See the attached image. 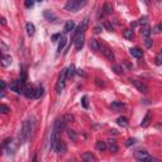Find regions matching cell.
I'll use <instances>...</instances> for the list:
<instances>
[{
  "mask_svg": "<svg viewBox=\"0 0 162 162\" xmlns=\"http://www.w3.org/2000/svg\"><path fill=\"white\" fill-rule=\"evenodd\" d=\"M32 133H33V122L31 120H25L23 123V128L19 133V139L20 142H27L32 138Z\"/></svg>",
  "mask_w": 162,
  "mask_h": 162,
  "instance_id": "1",
  "label": "cell"
},
{
  "mask_svg": "<svg viewBox=\"0 0 162 162\" xmlns=\"http://www.w3.org/2000/svg\"><path fill=\"white\" fill-rule=\"evenodd\" d=\"M85 5H86V1H80V0H70V1L66 3L65 9L67 12L76 13V12L80 10L82 6H85Z\"/></svg>",
  "mask_w": 162,
  "mask_h": 162,
  "instance_id": "2",
  "label": "cell"
},
{
  "mask_svg": "<svg viewBox=\"0 0 162 162\" xmlns=\"http://www.w3.org/2000/svg\"><path fill=\"white\" fill-rule=\"evenodd\" d=\"M25 81H22V80H18V81H13L10 85H9V89L12 91L17 94H24V90H25Z\"/></svg>",
  "mask_w": 162,
  "mask_h": 162,
  "instance_id": "3",
  "label": "cell"
},
{
  "mask_svg": "<svg viewBox=\"0 0 162 162\" xmlns=\"http://www.w3.org/2000/svg\"><path fill=\"white\" fill-rule=\"evenodd\" d=\"M66 79H67V68L62 70L61 75H60V77H58V81H57V84H56V93L57 94H61V91L65 89Z\"/></svg>",
  "mask_w": 162,
  "mask_h": 162,
  "instance_id": "4",
  "label": "cell"
},
{
  "mask_svg": "<svg viewBox=\"0 0 162 162\" xmlns=\"http://www.w3.org/2000/svg\"><path fill=\"white\" fill-rule=\"evenodd\" d=\"M3 150L6 151L9 155L14 153V151L17 150V143H15L12 138H6V139H4V142H3Z\"/></svg>",
  "mask_w": 162,
  "mask_h": 162,
  "instance_id": "5",
  "label": "cell"
},
{
  "mask_svg": "<svg viewBox=\"0 0 162 162\" xmlns=\"http://www.w3.org/2000/svg\"><path fill=\"white\" fill-rule=\"evenodd\" d=\"M132 82L133 85H134L136 87H137V90L138 91H141L142 94H147V91H148V87H147V85L144 84V82H142V81H138V80H134V79H131L129 80Z\"/></svg>",
  "mask_w": 162,
  "mask_h": 162,
  "instance_id": "6",
  "label": "cell"
},
{
  "mask_svg": "<svg viewBox=\"0 0 162 162\" xmlns=\"http://www.w3.org/2000/svg\"><path fill=\"white\" fill-rule=\"evenodd\" d=\"M100 48H101V51H103V55L106 57L109 61H114L115 60V56H114V53H113V51L109 48V47L106 46V44H101L100 46Z\"/></svg>",
  "mask_w": 162,
  "mask_h": 162,
  "instance_id": "7",
  "label": "cell"
},
{
  "mask_svg": "<svg viewBox=\"0 0 162 162\" xmlns=\"http://www.w3.org/2000/svg\"><path fill=\"white\" fill-rule=\"evenodd\" d=\"M148 157H150V155H148V152L146 151V150H138V151L134 152V158L137 161H139V162L147 160Z\"/></svg>",
  "mask_w": 162,
  "mask_h": 162,
  "instance_id": "8",
  "label": "cell"
},
{
  "mask_svg": "<svg viewBox=\"0 0 162 162\" xmlns=\"http://www.w3.org/2000/svg\"><path fill=\"white\" fill-rule=\"evenodd\" d=\"M84 41H85V33H81V34H79L77 38L74 41V43H75V48L76 51H80L82 47H84Z\"/></svg>",
  "mask_w": 162,
  "mask_h": 162,
  "instance_id": "9",
  "label": "cell"
},
{
  "mask_svg": "<svg viewBox=\"0 0 162 162\" xmlns=\"http://www.w3.org/2000/svg\"><path fill=\"white\" fill-rule=\"evenodd\" d=\"M55 151L58 152V153H61V155H65L66 152H67V146H66L65 142L60 139V141L57 142V144H56V150Z\"/></svg>",
  "mask_w": 162,
  "mask_h": 162,
  "instance_id": "10",
  "label": "cell"
},
{
  "mask_svg": "<svg viewBox=\"0 0 162 162\" xmlns=\"http://www.w3.org/2000/svg\"><path fill=\"white\" fill-rule=\"evenodd\" d=\"M24 95L28 99H36V87L34 86H27L24 90Z\"/></svg>",
  "mask_w": 162,
  "mask_h": 162,
  "instance_id": "11",
  "label": "cell"
},
{
  "mask_svg": "<svg viewBox=\"0 0 162 162\" xmlns=\"http://www.w3.org/2000/svg\"><path fill=\"white\" fill-rule=\"evenodd\" d=\"M106 146H108V150L112 152V153H117L118 152V144H117V142L114 139H109Z\"/></svg>",
  "mask_w": 162,
  "mask_h": 162,
  "instance_id": "12",
  "label": "cell"
},
{
  "mask_svg": "<svg viewBox=\"0 0 162 162\" xmlns=\"http://www.w3.org/2000/svg\"><path fill=\"white\" fill-rule=\"evenodd\" d=\"M81 158L84 160V162H95L96 161V158H95V156L91 153V152H84Z\"/></svg>",
  "mask_w": 162,
  "mask_h": 162,
  "instance_id": "13",
  "label": "cell"
},
{
  "mask_svg": "<svg viewBox=\"0 0 162 162\" xmlns=\"http://www.w3.org/2000/svg\"><path fill=\"white\" fill-rule=\"evenodd\" d=\"M100 42L98 39H91L90 41V48L91 51H94V52H99L100 51Z\"/></svg>",
  "mask_w": 162,
  "mask_h": 162,
  "instance_id": "14",
  "label": "cell"
},
{
  "mask_svg": "<svg viewBox=\"0 0 162 162\" xmlns=\"http://www.w3.org/2000/svg\"><path fill=\"white\" fill-rule=\"evenodd\" d=\"M12 65V57L8 55H3L1 57V66L3 67H8Z\"/></svg>",
  "mask_w": 162,
  "mask_h": 162,
  "instance_id": "15",
  "label": "cell"
},
{
  "mask_svg": "<svg viewBox=\"0 0 162 162\" xmlns=\"http://www.w3.org/2000/svg\"><path fill=\"white\" fill-rule=\"evenodd\" d=\"M129 53L134 57V58H142V56H143V53H142V51L139 49V48H131L129 49Z\"/></svg>",
  "mask_w": 162,
  "mask_h": 162,
  "instance_id": "16",
  "label": "cell"
},
{
  "mask_svg": "<svg viewBox=\"0 0 162 162\" xmlns=\"http://www.w3.org/2000/svg\"><path fill=\"white\" fill-rule=\"evenodd\" d=\"M110 108H112L113 110H122V109H124V104L122 103V101H113L112 104H110Z\"/></svg>",
  "mask_w": 162,
  "mask_h": 162,
  "instance_id": "17",
  "label": "cell"
},
{
  "mask_svg": "<svg viewBox=\"0 0 162 162\" xmlns=\"http://www.w3.org/2000/svg\"><path fill=\"white\" fill-rule=\"evenodd\" d=\"M151 27H150V25H144V27H142L141 28V34H142V36H143L144 38H148V37H150L151 36Z\"/></svg>",
  "mask_w": 162,
  "mask_h": 162,
  "instance_id": "18",
  "label": "cell"
},
{
  "mask_svg": "<svg viewBox=\"0 0 162 162\" xmlns=\"http://www.w3.org/2000/svg\"><path fill=\"white\" fill-rule=\"evenodd\" d=\"M74 28H75L74 20H67V22H66V24H65V27H63V31H65L66 33H68V32L74 31Z\"/></svg>",
  "mask_w": 162,
  "mask_h": 162,
  "instance_id": "19",
  "label": "cell"
},
{
  "mask_svg": "<svg viewBox=\"0 0 162 162\" xmlns=\"http://www.w3.org/2000/svg\"><path fill=\"white\" fill-rule=\"evenodd\" d=\"M25 29H27L28 36H33V34L36 33V27H34L33 23H27V25H25Z\"/></svg>",
  "mask_w": 162,
  "mask_h": 162,
  "instance_id": "20",
  "label": "cell"
},
{
  "mask_svg": "<svg viewBox=\"0 0 162 162\" xmlns=\"http://www.w3.org/2000/svg\"><path fill=\"white\" fill-rule=\"evenodd\" d=\"M151 119H152V114H151V112H148L147 114H146V117L143 118V120L141 122V125L142 127H147L148 124H150Z\"/></svg>",
  "mask_w": 162,
  "mask_h": 162,
  "instance_id": "21",
  "label": "cell"
},
{
  "mask_svg": "<svg viewBox=\"0 0 162 162\" xmlns=\"http://www.w3.org/2000/svg\"><path fill=\"white\" fill-rule=\"evenodd\" d=\"M106 148H108V146H106L105 142H103V141H98V142H96V150H98V151H101V152H103V151H105Z\"/></svg>",
  "mask_w": 162,
  "mask_h": 162,
  "instance_id": "22",
  "label": "cell"
},
{
  "mask_svg": "<svg viewBox=\"0 0 162 162\" xmlns=\"http://www.w3.org/2000/svg\"><path fill=\"white\" fill-rule=\"evenodd\" d=\"M117 123H118L120 127H127L128 125V119H127L125 117H119V118L117 119Z\"/></svg>",
  "mask_w": 162,
  "mask_h": 162,
  "instance_id": "23",
  "label": "cell"
},
{
  "mask_svg": "<svg viewBox=\"0 0 162 162\" xmlns=\"http://www.w3.org/2000/svg\"><path fill=\"white\" fill-rule=\"evenodd\" d=\"M67 136H68V138L74 142L77 139V133H76L74 129H67Z\"/></svg>",
  "mask_w": 162,
  "mask_h": 162,
  "instance_id": "24",
  "label": "cell"
},
{
  "mask_svg": "<svg viewBox=\"0 0 162 162\" xmlns=\"http://www.w3.org/2000/svg\"><path fill=\"white\" fill-rule=\"evenodd\" d=\"M103 10H104V13H105V14H112V12H113L112 4H110V3H105V4H104V6H103Z\"/></svg>",
  "mask_w": 162,
  "mask_h": 162,
  "instance_id": "25",
  "label": "cell"
},
{
  "mask_svg": "<svg viewBox=\"0 0 162 162\" xmlns=\"http://www.w3.org/2000/svg\"><path fill=\"white\" fill-rule=\"evenodd\" d=\"M43 15H44V18H46V19H48L49 22H51V20H53V19H56V15L53 14V13L51 12V10H44Z\"/></svg>",
  "mask_w": 162,
  "mask_h": 162,
  "instance_id": "26",
  "label": "cell"
},
{
  "mask_svg": "<svg viewBox=\"0 0 162 162\" xmlns=\"http://www.w3.org/2000/svg\"><path fill=\"white\" fill-rule=\"evenodd\" d=\"M124 38L125 39H128V41H132L133 38H134V33H133V31H131V29H127V31H124Z\"/></svg>",
  "mask_w": 162,
  "mask_h": 162,
  "instance_id": "27",
  "label": "cell"
},
{
  "mask_svg": "<svg viewBox=\"0 0 162 162\" xmlns=\"http://www.w3.org/2000/svg\"><path fill=\"white\" fill-rule=\"evenodd\" d=\"M43 93H44V89L42 85H39V86L36 87V99H39L41 96H43Z\"/></svg>",
  "mask_w": 162,
  "mask_h": 162,
  "instance_id": "28",
  "label": "cell"
},
{
  "mask_svg": "<svg viewBox=\"0 0 162 162\" xmlns=\"http://www.w3.org/2000/svg\"><path fill=\"white\" fill-rule=\"evenodd\" d=\"M66 42H67V39H66V37H61L60 38V44H58V52H61V51L63 49V47L66 46Z\"/></svg>",
  "mask_w": 162,
  "mask_h": 162,
  "instance_id": "29",
  "label": "cell"
},
{
  "mask_svg": "<svg viewBox=\"0 0 162 162\" xmlns=\"http://www.w3.org/2000/svg\"><path fill=\"white\" fill-rule=\"evenodd\" d=\"M76 74V70H75V66L74 65H70L68 68H67V77H72Z\"/></svg>",
  "mask_w": 162,
  "mask_h": 162,
  "instance_id": "30",
  "label": "cell"
},
{
  "mask_svg": "<svg viewBox=\"0 0 162 162\" xmlns=\"http://www.w3.org/2000/svg\"><path fill=\"white\" fill-rule=\"evenodd\" d=\"M113 70H114V72H115L117 75H123V74H124L123 67H122V66H119V65H114L113 66Z\"/></svg>",
  "mask_w": 162,
  "mask_h": 162,
  "instance_id": "31",
  "label": "cell"
},
{
  "mask_svg": "<svg viewBox=\"0 0 162 162\" xmlns=\"http://www.w3.org/2000/svg\"><path fill=\"white\" fill-rule=\"evenodd\" d=\"M138 24L141 25V27H144V25H147V24H148V18H147V17H142V18H139Z\"/></svg>",
  "mask_w": 162,
  "mask_h": 162,
  "instance_id": "32",
  "label": "cell"
},
{
  "mask_svg": "<svg viewBox=\"0 0 162 162\" xmlns=\"http://www.w3.org/2000/svg\"><path fill=\"white\" fill-rule=\"evenodd\" d=\"M0 112H1V114H8L10 112V108L6 106L5 104H1V105H0Z\"/></svg>",
  "mask_w": 162,
  "mask_h": 162,
  "instance_id": "33",
  "label": "cell"
},
{
  "mask_svg": "<svg viewBox=\"0 0 162 162\" xmlns=\"http://www.w3.org/2000/svg\"><path fill=\"white\" fill-rule=\"evenodd\" d=\"M104 27H105V29H106L108 32H113V31H114L113 25L110 24V22H108V20H105V22H104Z\"/></svg>",
  "mask_w": 162,
  "mask_h": 162,
  "instance_id": "34",
  "label": "cell"
},
{
  "mask_svg": "<svg viewBox=\"0 0 162 162\" xmlns=\"http://www.w3.org/2000/svg\"><path fill=\"white\" fill-rule=\"evenodd\" d=\"M136 142H137V139H136V138H129V139H127L125 146H127V147H131V146H133Z\"/></svg>",
  "mask_w": 162,
  "mask_h": 162,
  "instance_id": "35",
  "label": "cell"
},
{
  "mask_svg": "<svg viewBox=\"0 0 162 162\" xmlns=\"http://www.w3.org/2000/svg\"><path fill=\"white\" fill-rule=\"evenodd\" d=\"M63 120H65L66 123H68V122H74V115H71V114H66V115L63 117Z\"/></svg>",
  "mask_w": 162,
  "mask_h": 162,
  "instance_id": "36",
  "label": "cell"
},
{
  "mask_svg": "<svg viewBox=\"0 0 162 162\" xmlns=\"http://www.w3.org/2000/svg\"><path fill=\"white\" fill-rule=\"evenodd\" d=\"M144 46L147 47V48H151V47H152V39H151L150 37L144 38Z\"/></svg>",
  "mask_w": 162,
  "mask_h": 162,
  "instance_id": "37",
  "label": "cell"
},
{
  "mask_svg": "<svg viewBox=\"0 0 162 162\" xmlns=\"http://www.w3.org/2000/svg\"><path fill=\"white\" fill-rule=\"evenodd\" d=\"M156 65L157 66H161L162 65V52H160L156 57Z\"/></svg>",
  "mask_w": 162,
  "mask_h": 162,
  "instance_id": "38",
  "label": "cell"
},
{
  "mask_svg": "<svg viewBox=\"0 0 162 162\" xmlns=\"http://www.w3.org/2000/svg\"><path fill=\"white\" fill-rule=\"evenodd\" d=\"M153 32H155V33H161V32H162V23H158L157 25H156V27H155V29H153Z\"/></svg>",
  "mask_w": 162,
  "mask_h": 162,
  "instance_id": "39",
  "label": "cell"
},
{
  "mask_svg": "<svg viewBox=\"0 0 162 162\" xmlns=\"http://www.w3.org/2000/svg\"><path fill=\"white\" fill-rule=\"evenodd\" d=\"M95 84H96L99 87H104V85H105L104 84V81L100 80V79H96V80H95Z\"/></svg>",
  "mask_w": 162,
  "mask_h": 162,
  "instance_id": "40",
  "label": "cell"
},
{
  "mask_svg": "<svg viewBox=\"0 0 162 162\" xmlns=\"http://www.w3.org/2000/svg\"><path fill=\"white\" fill-rule=\"evenodd\" d=\"M81 104H82V106H84V108H87V106H89V104H87V96H84V98H82Z\"/></svg>",
  "mask_w": 162,
  "mask_h": 162,
  "instance_id": "41",
  "label": "cell"
},
{
  "mask_svg": "<svg viewBox=\"0 0 162 162\" xmlns=\"http://www.w3.org/2000/svg\"><path fill=\"white\" fill-rule=\"evenodd\" d=\"M24 5H25V8H32V6L34 5V1H32V0H27V1L24 3Z\"/></svg>",
  "mask_w": 162,
  "mask_h": 162,
  "instance_id": "42",
  "label": "cell"
},
{
  "mask_svg": "<svg viewBox=\"0 0 162 162\" xmlns=\"http://www.w3.org/2000/svg\"><path fill=\"white\" fill-rule=\"evenodd\" d=\"M141 162H160V161H158L157 160V158H155V157H148L147 158V160H144V161H141Z\"/></svg>",
  "mask_w": 162,
  "mask_h": 162,
  "instance_id": "43",
  "label": "cell"
},
{
  "mask_svg": "<svg viewBox=\"0 0 162 162\" xmlns=\"http://www.w3.org/2000/svg\"><path fill=\"white\" fill-rule=\"evenodd\" d=\"M76 74H79V75H80V76H82V77H86V74H85V72H84V70H77V71H76Z\"/></svg>",
  "mask_w": 162,
  "mask_h": 162,
  "instance_id": "44",
  "label": "cell"
},
{
  "mask_svg": "<svg viewBox=\"0 0 162 162\" xmlns=\"http://www.w3.org/2000/svg\"><path fill=\"white\" fill-rule=\"evenodd\" d=\"M0 46H1V49H3V53H5V52H6V51H8V47H6V46H5V43H4V42H1V43H0Z\"/></svg>",
  "mask_w": 162,
  "mask_h": 162,
  "instance_id": "45",
  "label": "cell"
},
{
  "mask_svg": "<svg viewBox=\"0 0 162 162\" xmlns=\"http://www.w3.org/2000/svg\"><path fill=\"white\" fill-rule=\"evenodd\" d=\"M94 32H95L96 34L101 33V27H95V28H94Z\"/></svg>",
  "mask_w": 162,
  "mask_h": 162,
  "instance_id": "46",
  "label": "cell"
},
{
  "mask_svg": "<svg viewBox=\"0 0 162 162\" xmlns=\"http://www.w3.org/2000/svg\"><path fill=\"white\" fill-rule=\"evenodd\" d=\"M0 86H1V90L4 91V89H5V81H3V80L0 81Z\"/></svg>",
  "mask_w": 162,
  "mask_h": 162,
  "instance_id": "47",
  "label": "cell"
},
{
  "mask_svg": "<svg viewBox=\"0 0 162 162\" xmlns=\"http://www.w3.org/2000/svg\"><path fill=\"white\" fill-rule=\"evenodd\" d=\"M58 38H61V34H55V36H52V39H53V41L58 39Z\"/></svg>",
  "mask_w": 162,
  "mask_h": 162,
  "instance_id": "48",
  "label": "cell"
},
{
  "mask_svg": "<svg viewBox=\"0 0 162 162\" xmlns=\"http://www.w3.org/2000/svg\"><path fill=\"white\" fill-rule=\"evenodd\" d=\"M6 22H5V18H1V24H5Z\"/></svg>",
  "mask_w": 162,
  "mask_h": 162,
  "instance_id": "49",
  "label": "cell"
},
{
  "mask_svg": "<svg viewBox=\"0 0 162 162\" xmlns=\"http://www.w3.org/2000/svg\"><path fill=\"white\" fill-rule=\"evenodd\" d=\"M110 133H113V134H117V131H115V129H113V131H110Z\"/></svg>",
  "mask_w": 162,
  "mask_h": 162,
  "instance_id": "50",
  "label": "cell"
},
{
  "mask_svg": "<svg viewBox=\"0 0 162 162\" xmlns=\"http://www.w3.org/2000/svg\"><path fill=\"white\" fill-rule=\"evenodd\" d=\"M70 162H76V161H70Z\"/></svg>",
  "mask_w": 162,
  "mask_h": 162,
  "instance_id": "51",
  "label": "cell"
},
{
  "mask_svg": "<svg viewBox=\"0 0 162 162\" xmlns=\"http://www.w3.org/2000/svg\"><path fill=\"white\" fill-rule=\"evenodd\" d=\"M161 52H162V48H161Z\"/></svg>",
  "mask_w": 162,
  "mask_h": 162,
  "instance_id": "52",
  "label": "cell"
}]
</instances>
